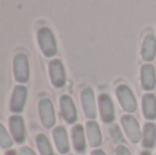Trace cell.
I'll return each instance as SVG.
<instances>
[{
    "instance_id": "8fae6325",
    "label": "cell",
    "mask_w": 156,
    "mask_h": 155,
    "mask_svg": "<svg viewBox=\"0 0 156 155\" xmlns=\"http://www.w3.org/2000/svg\"><path fill=\"white\" fill-rule=\"evenodd\" d=\"M26 96H27V89L23 85H18L15 87L11 96V103H10V110L12 113H21L26 103Z\"/></svg>"
},
{
    "instance_id": "9a60e30c",
    "label": "cell",
    "mask_w": 156,
    "mask_h": 155,
    "mask_svg": "<svg viewBox=\"0 0 156 155\" xmlns=\"http://www.w3.org/2000/svg\"><path fill=\"white\" fill-rule=\"evenodd\" d=\"M86 136H88V142L92 147H99L101 144V132L94 121H89L86 124Z\"/></svg>"
},
{
    "instance_id": "ba28073f",
    "label": "cell",
    "mask_w": 156,
    "mask_h": 155,
    "mask_svg": "<svg viewBox=\"0 0 156 155\" xmlns=\"http://www.w3.org/2000/svg\"><path fill=\"white\" fill-rule=\"evenodd\" d=\"M60 104V111H62V117L65 118V121L67 124H74L77 121V109L74 104L73 99L69 95H63L59 99Z\"/></svg>"
},
{
    "instance_id": "ac0fdd59",
    "label": "cell",
    "mask_w": 156,
    "mask_h": 155,
    "mask_svg": "<svg viewBox=\"0 0 156 155\" xmlns=\"http://www.w3.org/2000/svg\"><path fill=\"white\" fill-rule=\"evenodd\" d=\"M156 143V126L152 122L144 125L143 133V146L145 148H152Z\"/></svg>"
},
{
    "instance_id": "30bf717a",
    "label": "cell",
    "mask_w": 156,
    "mask_h": 155,
    "mask_svg": "<svg viewBox=\"0 0 156 155\" xmlns=\"http://www.w3.org/2000/svg\"><path fill=\"white\" fill-rule=\"evenodd\" d=\"M10 132L12 139L16 143H23L26 139V131H25V122L21 115H12L10 117Z\"/></svg>"
},
{
    "instance_id": "7402d4cb",
    "label": "cell",
    "mask_w": 156,
    "mask_h": 155,
    "mask_svg": "<svg viewBox=\"0 0 156 155\" xmlns=\"http://www.w3.org/2000/svg\"><path fill=\"white\" fill-rule=\"evenodd\" d=\"M116 155H133V154L125 146H119V147H116Z\"/></svg>"
},
{
    "instance_id": "7c38bea8",
    "label": "cell",
    "mask_w": 156,
    "mask_h": 155,
    "mask_svg": "<svg viewBox=\"0 0 156 155\" xmlns=\"http://www.w3.org/2000/svg\"><path fill=\"white\" fill-rule=\"evenodd\" d=\"M54 140L56 148L60 154H67L70 151V143H69L67 132L63 126H56L54 129Z\"/></svg>"
},
{
    "instance_id": "52a82bcc",
    "label": "cell",
    "mask_w": 156,
    "mask_h": 155,
    "mask_svg": "<svg viewBox=\"0 0 156 155\" xmlns=\"http://www.w3.org/2000/svg\"><path fill=\"white\" fill-rule=\"evenodd\" d=\"M122 126H123L126 136L132 143H138L141 139V131L137 120L133 115H123L122 117Z\"/></svg>"
},
{
    "instance_id": "6da1fadb",
    "label": "cell",
    "mask_w": 156,
    "mask_h": 155,
    "mask_svg": "<svg viewBox=\"0 0 156 155\" xmlns=\"http://www.w3.org/2000/svg\"><path fill=\"white\" fill-rule=\"evenodd\" d=\"M38 38V45H40L43 54L47 58H52L54 55H56V41H55V36L48 27H41L38 29L37 33Z\"/></svg>"
},
{
    "instance_id": "2e32d148",
    "label": "cell",
    "mask_w": 156,
    "mask_h": 155,
    "mask_svg": "<svg viewBox=\"0 0 156 155\" xmlns=\"http://www.w3.org/2000/svg\"><path fill=\"white\" fill-rule=\"evenodd\" d=\"M71 139H73V146L78 153H83L86 148L85 144V133H83V126L76 125L71 129Z\"/></svg>"
},
{
    "instance_id": "3957f363",
    "label": "cell",
    "mask_w": 156,
    "mask_h": 155,
    "mask_svg": "<svg viewBox=\"0 0 156 155\" xmlns=\"http://www.w3.org/2000/svg\"><path fill=\"white\" fill-rule=\"evenodd\" d=\"M38 114H40V120L43 122V125L47 129H51L55 125V110L54 104L48 98H43L38 102Z\"/></svg>"
},
{
    "instance_id": "5bb4252c",
    "label": "cell",
    "mask_w": 156,
    "mask_h": 155,
    "mask_svg": "<svg viewBox=\"0 0 156 155\" xmlns=\"http://www.w3.org/2000/svg\"><path fill=\"white\" fill-rule=\"evenodd\" d=\"M156 55V38L154 34H147L143 41V49H141V56L144 60L151 62L155 59Z\"/></svg>"
},
{
    "instance_id": "e0dca14e",
    "label": "cell",
    "mask_w": 156,
    "mask_h": 155,
    "mask_svg": "<svg viewBox=\"0 0 156 155\" xmlns=\"http://www.w3.org/2000/svg\"><path fill=\"white\" fill-rule=\"evenodd\" d=\"M143 113L147 120L156 118V98L152 93H147L143 98Z\"/></svg>"
},
{
    "instance_id": "cb8c5ba5",
    "label": "cell",
    "mask_w": 156,
    "mask_h": 155,
    "mask_svg": "<svg viewBox=\"0 0 156 155\" xmlns=\"http://www.w3.org/2000/svg\"><path fill=\"white\" fill-rule=\"evenodd\" d=\"M92 155H107L104 153V151H101V150H93L92 151Z\"/></svg>"
},
{
    "instance_id": "5b68a950",
    "label": "cell",
    "mask_w": 156,
    "mask_h": 155,
    "mask_svg": "<svg viewBox=\"0 0 156 155\" xmlns=\"http://www.w3.org/2000/svg\"><path fill=\"white\" fill-rule=\"evenodd\" d=\"M49 78L55 88H62L66 84L65 66L59 59H54L49 62Z\"/></svg>"
},
{
    "instance_id": "d6986e66",
    "label": "cell",
    "mask_w": 156,
    "mask_h": 155,
    "mask_svg": "<svg viewBox=\"0 0 156 155\" xmlns=\"http://www.w3.org/2000/svg\"><path fill=\"white\" fill-rule=\"evenodd\" d=\"M36 144H37L38 153L41 155H54V150H52L51 143H49L48 137L44 133H40L36 136Z\"/></svg>"
},
{
    "instance_id": "44dd1931",
    "label": "cell",
    "mask_w": 156,
    "mask_h": 155,
    "mask_svg": "<svg viewBox=\"0 0 156 155\" xmlns=\"http://www.w3.org/2000/svg\"><path fill=\"white\" fill-rule=\"evenodd\" d=\"M110 133H111V136H112V139L115 140L116 143H122V140H123V137H122V133H121V131H119V128L116 125H112L110 128Z\"/></svg>"
},
{
    "instance_id": "603a6c76",
    "label": "cell",
    "mask_w": 156,
    "mask_h": 155,
    "mask_svg": "<svg viewBox=\"0 0 156 155\" xmlns=\"http://www.w3.org/2000/svg\"><path fill=\"white\" fill-rule=\"evenodd\" d=\"M19 155H37V154H34V151L29 147H22L19 148Z\"/></svg>"
},
{
    "instance_id": "4fadbf2b",
    "label": "cell",
    "mask_w": 156,
    "mask_h": 155,
    "mask_svg": "<svg viewBox=\"0 0 156 155\" xmlns=\"http://www.w3.org/2000/svg\"><path fill=\"white\" fill-rule=\"evenodd\" d=\"M141 85L145 91H152L156 85V73L152 65H144L141 67Z\"/></svg>"
},
{
    "instance_id": "8992f818",
    "label": "cell",
    "mask_w": 156,
    "mask_h": 155,
    "mask_svg": "<svg viewBox=\"0 0 156 155\" xmlns=\"http://www.w3.org/2000/svg\"><path fill=\"white\" fill-rule=\"evenodd\" d=\"M81 103H82V109L85 115L89 120H93L97 115L96 110V100H94V93L90 88H83L81 91Z\"/></svg>"
},
{
    "instance_id": "9c48e42d",
    "label": "cell",
    "mask_w": 156,
    "mask_h": 155,
    "mask_svg": "<svg viewBox=\"0 0 156 155\" xmlns=\"http://www.w3.org/2000/svg\"><path fill=\"white\" fill-rule=\"evenodd\" d=\"M99 109H100V115H101L103 122L105 124L112 122L114 118H115V111H114V104L110 95L101 93L99 96Z\"/></svg>"
},
{
    "instance_id": "7a4b0ae2",
    "label": "cell",
    "mask_w": 156,
    "mask_h": 155,
    "mask_svg": "<svg viewBox=\"0 0 156 155\" xmlns=\"http://www.w3.org/2000/svg\"><path fill=\"white\" fill-rule=\"evenodd\" d=\"M29 60H27L26 54L19 52L14 58V76L15 80L21 84L29 81Z\"/></svg>"
},
{
    "instance_id": "277c9868",
    "label": "cell",
    "mask_w": 156,
    "mask_h": 155,
    "mask_svg": "<svg viewBox=\"0 0 156 155\" xmlns=\"http://www.w3.org/2000/svg\"><path fill=\"white\" fill-rule=\"evenodd\" d=\"M116 96H118V100L121 103L122 109L127 113H134L136 109H137V102H136V98L133 95L132 89H130L127 85H119L116 88Z\"/></svg>"
},
{
    "instance_id": "d4e9b609",
    "label": "cell",
    "mask_w": 156,
    "mask_h": 155,
    "mask_svg": "<svg viewBox=\"0 0 156 155\" xmlns=\"http://www.w3.org/2000/svg\"><path fill=\"white\" fill-rule=\"evenodd\" d=\"M5 155H18V153H15V151H7Z\"/></svg>"
},
{
    "instance_id": "ffe728a7",
    "label": "cell",
    "mask_w": 156,
    "mask_h": 155,
    "mask_svg": "<svg viewBox=\"0 0 156 155\" xmlns=\"http://www.w3.org/2000/svg\"><path fill=\"white\" fill-rule=\"evenodd\" d=\"M12 146V139L8 135V132L5 131V128L0 124V147L3 148H10Z\"/></svg>"
},
{
    "instance_id": "484cf974",
    "label": "cell",
    "mask_w": 156,
    "mask_h": 155,
    "mask_svg": "<svg viewBox=\"0 0 156 155\" xmlns=\"http://www.w3.org/2000/svg\"><path fill=\"white\" fill-rule=\"evenodd\" d=\"M141 155H151V154H149V153H147V151H144V153L141 154Z\"/></svg>"
}]
</instances>
